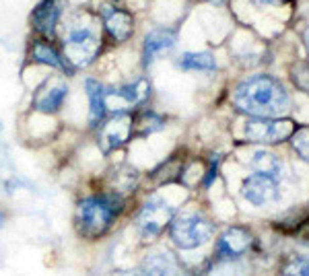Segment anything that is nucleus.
Listing matches in <instances>:
<instances>
[{
    "mask_svg": "<svg viewBox=\"0 0 309 276\" xmlns=\"http://www.w3.org/2000/svg\"><path fill=\"white\" fill-rule=\"evenodd\" d=\"M233 103L252 118H280L291 109V97L280 81L268 75H256L241 81Z\"/></svg>",
    "mask_w": 309,
    "mask_h": 276,
    "instance_id": "obj_1",
    "label": "nucleus"
},
{
    "mask_svg": "<svg viewBox=\"0 0 309 276\" xmlns=\"http://www.w3.org/2000/svg\"><path fill=\"white\" fill-rule=\"evenodd\" d=\"M124 200L118 192L112 194H99L91 198H83L76 209V225L79 233L85 237H99L103 235L114 219L122 213Z\"/></svg>",
    "mask_w": 309,
    "mask_h": 276,
    "instance_id": "obj_2",
    "label": "nucleus"
},
{
    "mask_svg": "<svg viewBox=\"0 0 309 276\" xmlns=\"http://www.w3.org/2000/svg\"><path fill=\"white\" fill-rule=\"evenodd\" d=\"M214 227L198 215H184L169 223V237L180 249H196L210 241Z\"/></svg>",
    "mask_w": 309,
    "mask_h": 276,
    "instance_id": "obj_3",
    "label": "nucleus"
},
{
    "mask_svg": "<svg viewBox=\"0 0 309 276\" xmlns=\"http://www.w3.org/2000/svg\"><path fill=\"white\" fill-rule=\"evenodd\" d=\"M64 52L72 68H85L99 52V37L91 27H74L64 39Z\"/></svg>",
    "mask_w": 309,
    "mask_h": 276,
    "instance_id": "obj_4",
    "label": "nucleus"
},
{
    "mask_svg": "<svg viewBox=\"0 0 309 276\" xmlns=\"http://www.w3.org/2000/svg\"><path fill=\"white\" fill-rule=\"evenodd\" d=\"M297 128L299 126L289 118H254L246 124L244 132H246V138L252 143L274 145V143H282L286 138H291Z\"/></svg>",
    "mask_w": 309,
    "mask_h": 276,
    "instance_id": "obj_5",
    "label": "nucleus"
},
{
    "mask_svg": "<svg viewBox=\"0 0 309 276\" xmlns=\"http://www.w3.org/2000/svg\"><path fill=\"white\" fill-rule=\"evenodd\" d=\"M173 215H175V209L169 206L163 198H152L148 200L140 213H138V219H136V225H138V231L144 239H152L163 233V229L173 221Z\"/></svg>",
    "mask_w": 309,
    "mask_h": 276,
    "instance_id": "obj_6",
    "label": "nucleus"
},
{
    "mask_svg": "<svg viewBox=\"0 0 309 276\" xmlns=\"http://www.w3.org/2000/svg\"><path fill=\"white\" fill-rule=\"evenodd\" d=\"M132 130H134V120L128 113H114V118L103 122V126H101L99 149L105 155L122 149L132 138Z\"/></svg>",
    "mask_w": 309,
    "mask_h": 276,
    "instance_id": "obj_7",
    "label": "nucleus"
},
{
    "mask_svg": "<svg viewBox=\"0 0 309 276\" xmlns=\"http://www.w3.org/2000/svg\"><path fill=\"white\" fill-rule=\"evenodd\" d=\"M241 194L244 198L254 204V206H266L270 202H276L280 192H278V181L270 175L264 173H252L244 179L241 183Z\"/></svg>",
    "mask_w": 309,
    "mask_h": 276,
    "instance_id": "obj_8",
    "label": "nucleus"
},
{
    "mask_svg": "<svg viewBox=\"0 0 309 276\" xmlns=\"http://www.w3.org/2000/svg\"><path fill=\"white\" fill-rule=\"evenodd\" d=\"M252 245V235L250 231L241 229V227H231L227 229L218 241H216V254L218 258H239L241 254L248 251V247Z\"/></svg>",
    "mask_w": 309,
    "mask_h": 276,
    "instance_id": "obj_9",
    "label": "nucleus"
},
{
    "mask_svg": "<svg viewBox=\"0 0 309 276\" xmlns=\"http://www.w3.org/2000/svg\"><path fill=\"white\" fill-rule=\"evenodd\" d=\"M142 276H184V270L173 254L157 251L142 260Z\"/></svg>",
    "mask_w": 309,
    "mask_h": 276,
    "instance_id": "obj_10",
    "label": "nucleus"
},
{
    "mask_svg": "<svg viewBox=\"0 0 309 276\" xmlns=\"http://www.w3.org/2000/svg\"><path fill=\"white\" fill-rule=\"evenodd\" d=\"M178 41V33L171 27H157L152 29L146 37H144V48H142V56H144V66H148L159 54L171 50Z\"/></svg>",
    "mask_w": 309,
    "mask_h": 276,
    "instance_id": "obj_11",
    "label": "nucleus"
},
{
    "mask_svg": "<svg viewBox=\"0 0 309 276\" xmlns=\"http://www.w3.org/2000/svg\"><path fill=\"white\" fill-rule=\"evenodd\" d=\"M60 13H62L60 0H41V3L31 13V23H33L35 31H39L46 37L54 35L58 19H60Z\"/></svg>",
    "mask_w": 309,
    "mask_h": 276,
    "instance_id": "obj_12",
    "label": "nucleus"
},
{
    "mask_svg": "<svg viewBox=\"0 0 309 276\" xmlns=\"http://www.w3.org/2000/svg\"><path fill=\"white\" fill-rule=\"evenodd\" d=\"M105 29L116 41H126L134 31V19L128 11L114 7L105 13Z\"/></svg>",
    "mask_w": 309,
    "mask_h": 276,
    "instance_id": "obj_13",
    "label": "nucleus"
},
{
    "mask_svg": "<svg viewBox=\"0 0 309 276\" xmlns=\"http://www.w3.org/2000/svg\"><path fill=\"white\" fill-rule=\"evenodd\" d=\"M85 89H87V95H89V122L91 126H97L103 122V116H105V89L99 81L95 79H87L85 81Z\"/></svg>",
    "mask_w": 309,
    "mask_h": 276,
    "instance_id": "obj_14",
    "label": "nucleus"
},
{
    "mask_svg": "<svg viewBox=\"0 0 309 276\" xmlns=\"http://www.w3.org/2000/svg\"><path fill=\"white\" fill-rule=\"evenodd\" d=\"M66 97H68V85L60 83V85H56L52 89H46V91L37 93V97H35V109L41 111V113H56L62 107V103H64Z\"/></svg>",
    "mask_w": 309,
    "mask_h": 276,
    "instance_id": "obj_15",
    "label": "nucleus"
},
{
    "mask_svg": "<svg viewBox=\"0 0 309 276\" xmlns=\"http://www.w3.org/2000/svg\"><path fill=\"white\" fill-rule=\"evenodd\" d=\"M31 56H33V60L39 62V64H46V66H50V68H58V71H66L68 75H72V66H68V62H64L62 56H60L50 43H46V41H41V39L33 43Z\"/></svg>",
    "mask_w": 309,
    "mask_h": 276,
    "instance_id": "obj_16",
    "label": "nucleus"
},
{
    "mask_svg": "<svg viewBox=\"0 0 309 276\" xmlns=\"http://www.w3.org/2000/svg\"><path fill=\"white\" fill-rule=\"evenodd\" d=\"M182 71H198V73H212L216 68V60L210 52H186L180 58Z\"/></svg>",
    "mask_w": 309,
    "mask_h": 276,
    "instance_id": "obj_17",
    "label": "nucleus"
},
{
    "mask_svg": "<svg viewBox=\"0 0 309 276\" xmlns=\"http://www.w3.org/2000/svg\"><path fill=\"white\" fill-rule=\"evenodd\" d=\"M252 167L256 169V173H264V175H270L274 179H278L282 175V163L270 151H258V153H254Z\"/></svg>",
    "mask_w": 309,
    "mask_h": 276,
    "instance_id": "obj_18",
    "label": "nucleus"
},
{
    "mask_svg": "<svg viewBox=\"0 0 309 276\" xmlns=\"http://www.w3.org/2000/svg\"><path fill=\"white\" fill-rule=\"evenodd\" d=\"M134 126H136V130H132V134L138 136V138H144V136H148V134H152V132L161 130V128L165 126V120H163L161 116H157L154 111H146V113H142V116L134 122Z\"/></svg>",
    "mask_w": 309,
    "mask_h": 276,
    "instance_id": "obj_19",
    "label": "nucleus"
},
{
    "mask_svg": "<svg viewBox=\"0 0 309 276\" xmlns=\"http://www.w3.org/2000/svg\"><path fill=\"white\" fill-rule=\"evenodd\" d=\"M291 145L297 151V155L309 163V128H297L291 136Z\"/></svg>",
    "mask_w": 309,
    "mask_h": 276,
    "instance_id": "obj_20",
    "label": "nucleus"
},
{
    "mask_svg": "<svg viewBox=\"0 0 309 276\" xmlns=\"http://www.w3.org/2000/svg\"><path fill=\"white\" fill-rule=\"evenodd\" d=\"M291 77H293L295 85H297L301 91L309 93V64L297 62V64L291 68Z\"/></svg>",
    "mask_w": 309,
    "mask_h": 276,
    "instance_id": "obj_21",
    "label": "nucleus"
},
{
    "mask_svg": "<svg viewBox=\"0 0 309 276\" xmlns=\"http://www.w3.org/2000/svg\"><path fill=\"white\" fill-rule=\"evenodd\" d=\"M284 276H309V258H293L284 264Z\"/></svg>",
    "mask_w": 309,
    "mask_h": 276,
    "instance_id": "obj_22",
    "label": "nucleus"
},
{
    "mask_svg": "<svg viewBox=\"0 0 309 276\" xmlns=\"http://www.w3.org/2000/svg\"><path fill=\"white\" fill-rule=\"evenodd\" d=\"M116 177V188H124V190H134L136 186V179H138V173L134 169H120L114 173ZM114 188V190H116Z\"/></svg>",
    "mask_w": 309,
    "mask_h": 276,
    "instance_id": "obj_23",
    "label": "nucleus"
},
{
    "mask_svg": "<svg viewBox=\"0 0 309 276\" xmlns=\"http://www.w3.org/2000/svg\"><path fill=\"white\" fill-rule=\"evenodd\" d=\"M216 173H218V159H216V161H212V167L208 169V173H206V177H204V181H202V183H204V188H208V186L212 183V179L216 177Z\"/></svg>",
    "mask_w": 309,
    "mask_h": 276,
    "instance_id": "obj_24",
    "label": "nucleus"
},
{
    "mask_svg": "<svg viewBox=\"0 0 309 276\" xmlns=\"http://www.w3.org/2000/svg\"><path fill=\"white\" fill-rule=\"evenodd\" d=\"M256 7H278V5H286L291 0H250Z\"/></svg>",
    "mask_w": 309,
    "mask_h": 276,
    "instance_id": "obj_25",
    "label": "nucleus"
},
{
    "mask_svg": "<svg viewBox=\"0 0 309 276\" xmlns=\"http://www.w3.org/2000/svg\"><path fill=\"white\" fill-rule=\"evenodd\" d=\"M112 276H142V274H136V272H130V270H116Z\"/></svg>",
    "mask_w": 309,
    "mask_h": 276,
    "instance_id": "obj_26",
    "label": "nucleus"
},
{
    "mask_svg": "<svg viewBox=\"0 0 309 276\" xmlns=\"http://www.w3.org/2000/svg\"><path fill=\"white\" fill-rule=\"evenodd\" d=\"M303 41H305V50H307V56H309V29H307L305 35H303Z\"/></svg>",
    "mask_w": 309,
    "mask_h": 276,
    "instance_id": "obj_27",
    "label": "nucleus"
},
{
    "mask_svg": "<svg viewBox=\"0 0 309 276\" xmlns=\"http://www.w3.org/2000/svg\"><path fill=\"white\" fill-rule=\"evenodd\" d=\"M3 227H5V215L0 213V229H3Z\"/></svg>",
    "mask_w": 309,
    "mask_h": 276,
    "instance_id": "obj_28",
    "label": "nucleus"
},
{
    "mask_svg": "<svg viewBox=\"0 0 309 276\" xmlns=\"http://www.w3.org/2000/svg\"><path fill=\"white\" fill-rule=\"evenodd\" d=\"M0 128H3V124H0Z\"/></svg>",
    "mask_w": 309,
    "mask_h": 276,
    "instance_id": "obj_29",
    "label": "nucleus"
}]
</instances>
